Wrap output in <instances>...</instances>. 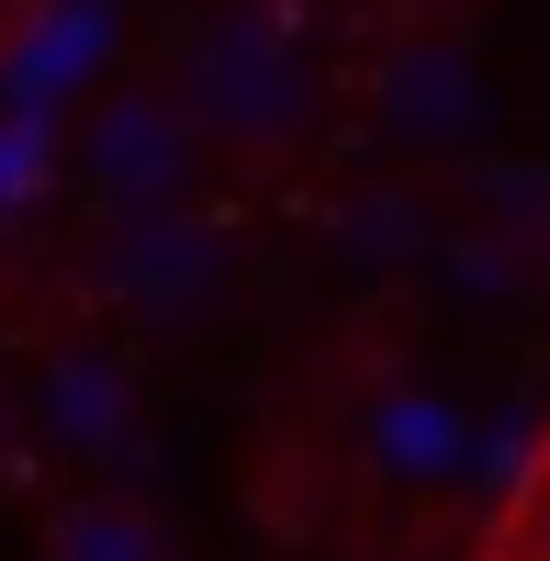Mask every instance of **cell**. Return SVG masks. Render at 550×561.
<instances>
[{"mask_svg": "<svg viewBox=\"0 0 550 561\" xmlns=\"http://www.w3.org/2000/svg\"><path fill=\"white\" fill-rule=\"evenodd\" d=\"M180 124L192 135H248V147H270V135L303 124V57H293V23L282 12H225L192 34V57H180Z\"/></svg>", "mask_w": 550, "mask_h": 561, "instance_id": "obj_1", "label": "cell"}, {"mask_svg": "<svg viewBox=\"0 0 550 561\" xmlns=\"http://www.w3.org/2000/svg\"><path fill=\"white\" fill-rule=\"evenodd\" d=\"M192 158H203V135L180 124L169 90H113V102L90 113V135H79V169H90V192L113 214H158L180 180H192Z\"/></svg>", "mask_w": 550, "mask_h": 561, "instance_id": "obj_2", "label": "cell"}, {"mask_svg": "<svg viewBox=\"0 0 550 561\" xmlns=\"http://www.w3.org/2000/svg\"><path fill=\"white\" fill-rule=\"evenodd\" d=\"M34 415H45V438L68 460H113V449H135V370L113 348H57Z\"/></svg>", "mask_w": 550, "mask_h": 561, "instance_id": "obj_3", "label": "cell"}, {"mask_svg": "<svg viewBox=\"0 0 550 561\" xmlns=\"http://www.w3.org/2000/svg\"><path fill=\"white\" fill-rule=\"evenodd\" d=\"M382 124H404V135H427V147H449V135H472L483 124V68L461 57V45H393L382 57Z\"/></svg>", "mask_w": 550, "mask_h": 561, "instance_id": "obj_4", "label": "cell"}, {"mask_svg": "<svg viewBox=\"0 0 550 561\" xmlns=\"http://www.w3.org/2000/svg\"><path fill=\"white\" fill-rule=\"evenodd\" d=\"M214 270H225V237H214L203 214H147V225L113 248V293L147 304V314H169V304L214 293Z\"/></svg>", "mask_w": 550, "mask_h": 561, "instance_id": "obj_5", "label": "cell"}, {"mask_svg": "<svg viewBox=\"0 0 550 561\" xmlns=\"http://www.w3.org/2000/svg\"><path fill=\"white\" fill-rule=\"evenodd\" d=\"M113 57V0H57L45 23H23V45H12V113H45V102H68V90Z\"/></svg>", "mask_w": 550, "mask_h": 561, "instance_id": "obj_6", "label": "cell"}, {"mask_svg": "<svg viewBox=\"0 0 550 561\" xmlns=\"http://www.w3.org/2000/svg\"><path fill=\"white\" fill-rule=\"evenodd\" d=\"M359 449H371L382 472H404V483H449L461 449H472V415L449 393H382L371 415H359Z\"/></svg>", "mask_w": 550, "mask_h": 561, "instance_id": "obj_7", "label": "cell"}, {"mask_svg": "<svg viewBox=\"0 0 550 561\" xmlns=\"http://www.w3.org/2000/svg\"><path fill=\"white\" fill-rule=\"evenodd\" d=\"M45 561H158V528L113 494H79V505L45 517Z\"/></svg>", "mask_w": 550, "mask_h": 561, "instance_id": "obj_8", "label": "cell"}, {"mask_svg": "<svg viewBox=\"0 0 550 561\" xmlns=\"http://www.w3.org/2000/svg\"><path fill=\"white\" fill-rule=\"evenodd\" d=\"M461 180H472V203H483V237H506L517 259L550 237V180H539V169H517V158H472Z\"/></svg>", "mask_w": 550, "mask_h": 561, "instance_id": "obj_9", "label": "cell"}, {"mask_svg": "<svg viewBox=\"0 0 550 561\" xmlns=\"http://www.w3.org/2000/svg\"><path fill=\"white\" fill-rule=\"evenodd\" d=\"M337 237H348V259H382V270H404V259L438 248L427 214H416V192H359V203L337 214Z\"/></svg>", "mask_w": 550, "mask_h": 561, "instance_id": "obj_10", "label": "cell"}, {"mask_svg": "<svg viewBox=\"0 0 550 561\" xmlns=\"http://www.w3.org/2000/svg\"><path fill=\"white\" fill-rule=\"evenodd\" d=\"M461 472H472V494L517 505V494H528V472H539V404H506V415H494V427L461 449Z\"/></svg>", "mask_w": 550, "mask_h": 561, "instance_id": "obj_11", "label": "cell"}, {"mask_svg": "<svg viewBox=\"0 0 550 561\" xmlns=\"http://www.w3.org/2000/svg\"><path fill=\"white\" fill-rule=\"evenodd\" d=\"M45 158H57V124L45 113H0V214L23 192H45Z\"/></svg>", "mask_w": 550, "mask_h": 561, "instance_id": "obj_12", "label": "cell"}, {"mask_svg": "<svg viewBox=\"0 0 550 561\" xmlns=\"http://www.w3.org/2000/svg\"><path fill=\"white\" fill-rule=\"evenodd\" d=\"M438 248H449V280H461V293H517V280H528V259L506 237H483V225H472V237H438Z\"/></svg>", "mask_w": 550, "mask_h": 561, "instance_id": "obj_13", "label": "cell"}, {"mask_svg": "<svg viewBox=\"0 0 550 561\" xmlns=\"http://www.w3.org/2000/svg\"><path fill=\"white\" fill-rule=\"evenodd\" d=\"M517 528H528V550L550 561V449H539V472H528V494H517Z\"/></svg>", "mask_w": 550, "mask_h": 561, "instance_id": "obj_14", "label": "cell"}]
</instances>
